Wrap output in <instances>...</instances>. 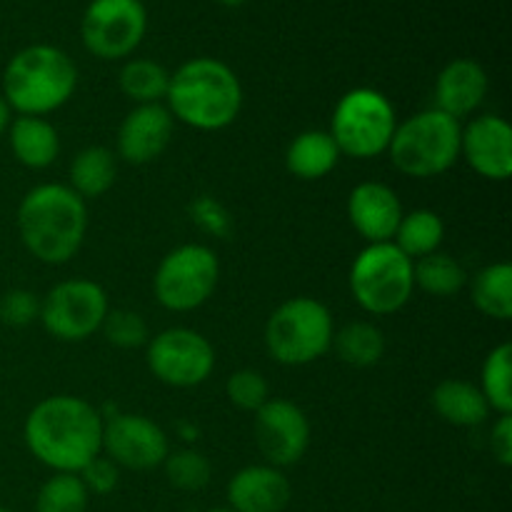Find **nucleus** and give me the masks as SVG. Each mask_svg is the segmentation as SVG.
I'll list each match as a JSON object with an SVG mask.
<instances>
[{"label": "nucleus", "mask_w": 512, "mask_h": 512, "mask_svg": "<svg viewBox=\"0 0 512 512\" xmlns=\"http://www.w3.org/2000/svg\"><path fill=\"white\" fill-rule=\"evenodd\" d=\"M103 415L78 395H50L28 413L25 448L53 473H75L103 455Z\"/></svg>", "instance_id": "f257e3e1"}, {"label": "nucleus", "mask_w": 512, "mask_h": 512, "mask_svg": "<svg viewBox=\"0 0 512 512\" xmlns=\"http://www.w3.org/2000/svg\"><path fill=\"white\" fill-rule=\"evenodd\" d=\"M20 243L45 265H65L83 248L88 233V205L60 183L35 185L18 205Z\"/></svg>", "instance_id": "f03ea898"}, {"label": "nucleus", "mask_w": 512, "mask_h": 512, "mask_svg": "<svg viewBox=\"0 0 512 512\" xmlns=\"http://www.w3.org/2000/svg\"><path fill=\"white\" fill-rule=\"evenodd\" d=\"M165 108L173 120L213 133L235 123L243 108V85L223 60L193 58L170 75Z\"/></svg>", "instance_id": "7ed1b4c3"}, {"label": "nucleus", "mask_w": 512, "mask_h": 512, "mask_svg": "<svg viewBox=\"0 0 512 512\" xmlns=\"http://www.w3.org/2000/svg\"><path fill=\"white\" fill-rule=\"evenodd\" d=\"M78 88V68L55 45H28L8 60L3 70V98L18 115H38L63 108Z\"/></svg>", "instance_id": "20e7f679"}, {"label": "nucleus", "mask_w": 512, "mask_h": 512, "mask_svg": "<svg viewBox=\"0 0 512 512\" xmlns=\"http://www.w3.org/2000/svg\"><path fill=\"white\" fill-rule=\"evenodd\" d=\"M460 133V120L438 108L420 110L395 128L388 145L390 163L408 178H438L458 163Z\"/></svg>", "instance_id": "39448f33"}, {"label": "nucleus", "mask_w": 512, "mask_h": 512, "mask_svg": "<svg viewBox=\"0 0 512 512\" xmlns=\"http://www.w3.org/2000/svg\"><path fill=\"white\" fill-rule=\"evenodd\" d=\"M333 335L335 325L328 305L298 295L270 313L263 340L275 363L300 368L323 358L333 348Z\"/></svg>", "instance_id": "423d86ee"}, {"label": "nucleus", "mask_w": 512, "mask_h": 512, "mask_svg": "<svg viewBox=\"0 0 512 512\" xmlns=\"http://www.w3.org/2000/svg\"><path fill=\"white\" fill-rule=\"evenodd\" d=\"M398 115L388 95L375 88H353L335 103L330 130L340 155L370 160L388 153Z\"/></svg>", "instance_id": "0eeeda50"}, {"label": "nucleus", "mask_w": 512, "mask_h": 512, "mask_svg": "<svg viewBox=\"0 0 512 512\" xmlns=\"http://www.w3.org/2000/svg\"><path fill=\"white\" fill-rule=\"evenodd\" d=\"M350 293L365 313H398L415 293L413 260L395 243L365 245L350 265Z\"/></svg>", "instance_id": "6e6552de"}, {"label": "nucleus", "mask_w": 512, "mask_h": 512, "mask_svg": "<svg viewBox=\"0 0 512 512\" xmlns=\"http://www.w3.org/2000/svg\"><path fill=\"white\" fill-rule=\"evenodd\" d=\"M220 280V260L213 248L185 243L170 250L158 263L153 293L170 313H190L213 298Z\"/></svg>", "instance_id": "1a4fd4ad"}, {"label": "nucleus", "mask_w": 512, "mask_h": 512, "mask_svg": "<svg viewBox=\"0 0 512 512\" xmlns=\"http://www.w3.org/2000/svg\"><path fill=\"white\" fill-rule=\"evenodd\" d=\"M110 303L103 285L88 278H70L53 285L40 300L38 320L60 343H83L98 333Z\"/></svg>", "instance_id": "9d476101"}, {"label": "nucleus", "mask_w": 512, "mask_h": 512, "mask_svg": "<svg viewBox=\"0 0 512 512\" xmlns=\"http://www.w3.org/2000/svg\"><path fill=\"white\" fill-rule=\"evenodd\" d=\"M145 360L155 378L170 388H198L213 375L215 350L193 328H168L145 345Z\"/></svg>", "instance_id": "9b49d317"}, {"label": "nucleus", "mask_w": 512, "mask_h": 512, "mask_svg": "<svg viewBox=\"0 0 512 512\" xmlns=\"http://www.w3.org/2000/svg\"><path fill=\"white\" fill-rule=\"evenodd\" d=\"M148 13L140 0H93L85 8L80 38L100 60H123L143 43Z\"/></svg>", "instance_id": "f8f14e48"}, {"label": "nucleus", "mask_w": 512, "mask_h": 512, "mask_svg": "<svg viewBox=\"0 0 512 512\" xmlns=\"http://www.w3.org/2000/svg\"><path fill=\"white\" fill-rule=\"evenodd\" d=\"M103 453L118 468H160L170 455V440L158 423L138 413H118L103 423Z\"/></svg>", "instance_id": "ddd939ff"}, {"label": "nucleus", "mask_w": 512, "mask_h": 512, "mask_svg": "<svg viewBox=\"0 0 512 512\" xmlns=\"http://www.w3.org/2000/svg\"><path fill=\"white\" fill-rule=\"evenodd\" d=\"M255 443L273 468L300 463L310 448V420L300 405L285 398H270L255 413Z\"/></svg>", "instance_id": "4468645a"}, {"label": "nucleus", "mask_w": 512, "mask_h": 512, "mask_svg": "<svg viewBox=\"0 0 512 512\" xmlns=\"http://www.w3.org/2000/svg\"><path fill=\"white\" fill-rule=\"evenodd\" d=\"M460 158L485 180L505 183L512 175V128L500 115H478L460 133Z\"/></svg>", "instance_id": "2eb2a0df"}, {"label": "nucleus", "mask_w": 512, "mask_h": 512, "mask_svg": "<svg viewBox=\"0 0 512 512\" xmlns=\"http://www.w3.org/2000/svg\"><path fill=\"white\" fill-rule=\"evenodd\" d=\"M175 120L163 103L135 105L118 128V158L130 165L158 160L173 143Z\"/></svg>", "instance_id": "dca6fc26"}, {"label": "nucleus", "mask_w": 512, "mask_h": 512, "mask_svg": "<svg viewBox=\"0 0 512 512\" xmlns=\"http://www.w3.org/2000/svg\"><path fill=\"white\" fill-rule=\"evenodd\" d=\"M403 213L398 193L378 180L355 185L348 195V220L368 245L393 243Z\"/></svg>", "instance_id": "f3484780"}, {"label": "nucleus", "mask_w": 512, "mask_h": 512, "mask_svg": "<svg viewBox=\"0 0 512 512\" xmlns=\"http://www.w3.org/2000/svg\"><path fill=\"white\" fill-rule=\"evenodd\" d=\"M293 498L288 475L273 465H248L228 483V503L233 512H283Z\"/></svg>", "instance_id": "a211bd4d"}, {"label": "nucleus", "mask_w": 512, "mask_h": 512, "mask_svg": "<svg viewBox=\"0 0 512 512\" xmlns=\"http://www.w3.org/2000/svg\"><path fill=\"white\" fill-rule=\"evenodd\" d=\"M488 95V73L478 60H450L435 80V108L460 120L475 113Z\"/></svg>", "instance_id": "6ab92c4d"}, {"label": "nucleus", "mask_w": 512, "mask_h": 512, "mask_svg": "<svg viewBox=\"0 0 512 512\" xmlns=\"http://www.w3.org/2000/svg\"><path fill=\"white\" fill-rule=\"evenodd\" d=\"M13 158L30 170H43L58 160L60 135L50 120L38 115H18L8 125Z\"/></svg>", "instance_id": "aec40b11"}, {"label": "nucleus", "mask_w": 512, "mask_h": 512, "mask_svg": "<svg viewBox=\"0 0 512 512\" xmlns=\"http://www.w3.org/2000/svg\"><path fill=\"white\" fill-rule=\"evenodd\" d=\"M430 403L435 413L453 428H478L490 415V405L478 385L460 378H448L435 385Z\"/></svg>", "instance_id": "412c9836"}, {"label": "nucleus", "mask_w": 512, "mask_h": 512, "mask_svg": "<svg viewBox=\"0 0 512 512\" xmlns=\"http://www.w3.org/2000/svg\"><path fill=\"white\" fill-rule=\"evenodd\" d=\"M340 150L328 130H303L285 150V168L298 180H320L340 163Z\"/></svg>", "instance_id": "4be33fe9"}, {"label": "nucleus", "mask_w": 512, "mask_h": 512, "mask_svg": "<svg viewBox=\"0 0 512 512\" xmlns=\"http://www.w3.org/2000/svg\"><path fill=\"white\" fill-rule=\"evenodd\" d=\"M70 185L83 200L103 198L118 178V155L103 145H88L70 163Z\"/></svg>", "instance_id": "5701e85b"}, {"label": "nucleus", "mask_w": 512, "mask_h": 512, "mask_svg": "<svg viewBox=\"0 0 512 512\" xmlns=\"http://www.w3.org/2000/svg\"><path fill=\"white\" fill-rule=\"evenodd\" d=\"M445 240V223L433 210H413L403 213L398 230H395V248L408 255L410 260L425 258L430 253H438Z\"/></svg>", "instance_id": "b1692460"}, {"label": "nucleus", "mask_w": 512, "mask_h": 512, "mask_svg": "<svg viewBox=\"0 0 512 512\" xmlns=\"http://www.w3.org/2000/svg\"><path fill=\"white\" fill-rule=\"evenodd\" d=\"M473 305L493 320L512 318V265L493 263L485 265L473 278Z\"/></svg>", "instance_id": "393cba45"}, {"label": "nucleus", "mask_w": 512, "mask_h": 512, "mask_svg": "<svg viewBox=\"0 0 512 512\" xmlns=\"http://www.w3.org/2000/svg\"><path fill=\"white\" fill-rule=\"evenodd\" d=\"M415 288L433 298H453L468 283V273L463 265L448 253H430L425 258L413 260Z\"/></svg>", "instance_id": "a878e982"}, {"label": "nucleus", "mask_w": 512, "mask_h": 512, "mask_svg": "<svg viewBox=\"0 0 512 512\" xmlns=\"http://www.w3.org/2000/svg\"><path fill=\"white\" fill-rule=\"evenodd\" d=\"M333 350L345 365L373 368L385 355V338L378 325L358 320V323H348L333 335Z\"/></svg>", "instance_id": "bb28decb"}, {"label": "nucleus", "mask_w": 512, "mask_h": 512, "mask_svg": "<svg viewBox=\"0 0 512 512\" xmlns=\"http://www.w3.org/2000/svg\"><path fill=\"white\" fill-rule=\"evenodd\" d=\"M170 73L150 58H133L120 68L118 85L128 100L135 105L163 103L168 95Z\"/></svg>", "instance_id": "cd10ccee"}, {"label": "nucleus", "mask_w": 512, "mask_h": 512, "mask_svg": "<svg viewBox=\"0 0 512 512\" xmlns=\"http://www.w3.org/2000/svg\"><path fill=\"white\" fill-rule=\"evenodd\" d=\"M480 393L488 400L490 410L498 415L512 413V345L500 343L485 358L480 370Z\"/></svg>", "instance_id": "c85d7f7f"}, {"label": "nucleus", "mask_w": 512, "mask_h": 512, "mask_svg": "<svg viewBox=\"0 0 512 512\" xmlns=\"http://www.w3.org/2000/svg\"><path fill=\"white\" fill-rule=\"evenodd\" d=\"M88 505V488L75 473H53L35 498V512H88Z\"/></svg>", "instance_id": "c756f323"}, {"label": "nucleus", "mask_w": 512, "mask_h": 512, "mask_svg": "<svg viewBox=\"0 0 512 512\" xmlns=\"http://www.w3.org/2000/svg\"><path fill=\"white\" fill-rule=\"evenodd\" d=\"M165 475H168V483L173 488L185 490V493H198L203 490L205 485L210 483L213 478V465L210 460L205 458L200 450L185 448V450H175L165 458L163 463Z\"/></svg>", "instance_id": "7c9ffc66"}, {"label": "nucleus", "mask_w": 512, "mask_h": 512, "mask_svg": "<svg viewBox=\"0 0 512 512\" xmlns=\"http://www.w3.org/2000/svg\"><path fill=\"white\" fill-rule=\"evenodd\" d=\"M100 330H103L105 340H108L110 345L123 350L143 348V345H148L150 340V330L143 315L128 308L108 310Z\"/></svg>", "instance_id": "2f4dec72"}, {"label": "nucleus", "mask_w": 512, "mask_h": 512, "mask_svg": "<svg viewBox=\"0 0 512 512\" xmlns=\"http://www.w3.org/2000/svg\"><path fill=\"white\" fill-rule=\"evenodd\" d=\"M225 395H228V400L235 408L248 410V413H258V410L270 400V385L263 373L243 368L235 370V373L230 375L228 383H225Z\"/></svg>", "instance_id": "473e14b6"}, {"label": "nucleus", "mask_w": 512, "mask_h": 512, "mask_svg": "<svg viewBox=\"0 0 512 512\" xmlns=\"http://www.w3.org/2000/svg\"><path fill=\"white\" fill-rule=\"evenodd\" d=\"M40 315V300L30 290H8L0 298V323L10 328H25Z\"/></svg>", "instance_id": "72a5a7b5"}, {"label": "nucleus", "mask_w": 512, "mask_h": 512, "mask_svg": "<svg viewBox=\"0 0 512 512\" xmlns=\"http://www.w3.org/2000/svg\"><path fill=\"white\" fill-rule=\"evenodd\" d=\"M78 475L85 483V488H88L90 495H108L118 488L120 468L110 458L98 455V458H95L93 463L85 465Z\"/></svg>", "instance_id": "f704fd0d"}, {"label": "nucleus", "mask_w": 512, "mask_h": 512, "mask_svg": "<svg viewBox=\"0 0 512 512\" xmlns=\"http://www.w3.org/2000/svg\"><path fill=\"white\" fill-rule=\"evenodd\" d=\"M490 450H493L495 460H498L503 468L512 465V413L500 415L498 423L493 425V433H490Z\"/></svg>", "instance_id": "c9c22d12"}, {"label": "nucleus", "mask_w": 512, "mask_h": 512, "mask_svg": "<svg viewBox=\"0 0 512 512\" xmlns=\"http://www.w3.org/2000/svg\"><path fill=\"white\" fill-rule=\"evenodd\" d=\"M10 120H13V110H10V105L5 103V98L0 95V135L8 133Z\"/></svg>", "instance_id": "e433bc0d"}, {"label": "nucleus", "mask_w": 512, "mask_h": 512, "mask_svg": "<svg viewBox=\"0 0 512 512\" xmlns=\"http://www.w3.org/2000/svg\"><path fill=\"white\" fill-rule=\"evenodd\" d=\"M220 5H228V8H238V5L248 3V0H218Z\"/></svg>", "instance_id": "4c0bfd02"}, {"label": "nucleus", "mask_w": 512, "mask_h": 512, "mask_svg": "<svg viewBox=\"0 0 512 512\" xmlns=\"http://www.w3.org/2000/svg\"><path fill=\"white\" fill-rule=\"evenodd\" d=\"M208 512H233L230 508H213V510H208Z\"/></svg>", "instance_id": "58836bf2"}, {"label": "nucleus", "mask_w": 512, "mask_h": 512, "mask_svg": "<svg viewBox=\"0 0 512 512\" xmlns=\"http://www.w3.org/2000/svg\"><path fill=\"white\" fill-rule=\"evenodd\" d=\"M0 512H10L8 508H3V505H0Z\"/></svg>", "instance_id": "ea45409f"}]
</instances>
